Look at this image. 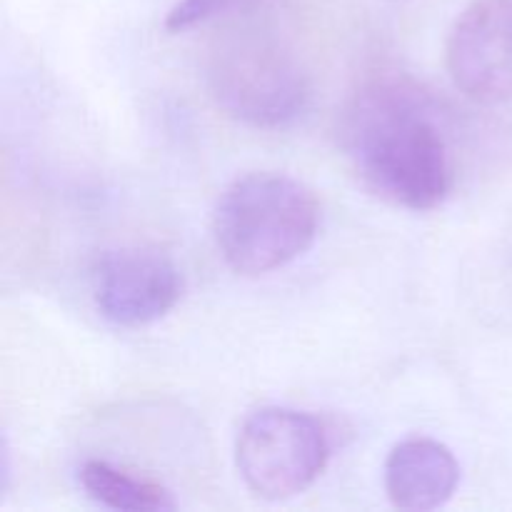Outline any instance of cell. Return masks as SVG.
<instances>
[{
    "instance_id": "cell-7",
    "label": "cell",
    "mask_w": 512,
    "mask_h": 512,
    "mask_svg": "<svg viewBox=\"0 0 512 512\" xmlns=\"http://www.w3.org/2000/svg\"><path fill=\"white\" fill-rule=\"evenodd\" d=\"M460 465L450 448L430 438H410L395 445L385 460V490L400 510H435L453 498Z\"/></svg>"
},
{
    "instance_id": "cell-2",
    "label": "cell",
    "mask_w": 512,
    "mask_h": 512,
    "mask_svg": "<svg viewBox=\"0 0 512 512\" xmlns=\"http://www.w3.org/2000/svg\"><path fill=\"white\" fill-rule=\"evenodd\" d=\"M320 205L300 180L283 173H248L233 180L213 213L225 263L240 275H265L293 263L313 245Z\"/></svg>"
},
{
    "instance_id": "cell-3",
    "label": "cell",
    "mask_w": 512,
    "mask_h": 512,
    "mask_svg": "<svg viewBox=\"0 0 512 512\" xmlns=\"http://www.w3.org/2000/svg\"><path fill=\"white\" fill-rule=\"evenodd\" d=\"M208 83L220 108L255 128H283L305 110L308 75L268 30H230L213 48Z\"/></svg>"
},
{
    "instance_id": "cell-1",
    "label": "cell",
    "mask_w": 512,
    "mask_h": 512,
    "mask_svg": "<svg viewBox=\"0 0 512 512\" xmlns=\"http://www.w3.org/2000/svg\"><path fill=\"white\" fill-rule=\"evenodd\" d=\"M343 143L360 180L388 203L433 210L448 198V143L418 85L398 78L365 85L345 113Z\"/></svg>"
},
{
    "instance_id": "cell-9",
    "label": "cell",
    "mask_w": 512,
    "mask_h": 512,
    "mask_svg": "<svg viewBox=\"0 0 512 512\" xmlns=\"http://www.w3.org/2000/svg\"><path fill=\"white\" fill-rule=\"evenodd\" d=\"M275 0H178L165 18L168 33H183L218 18H258Z\"/></svg>"
},
{
    "instance_id": "cell-4",
    "label": "cell",
    "mask_w": 512,
    "mask_h": 512,
    "mask_svg": "<svg viewBox=\"0 0 512 512\" xmlns=\"http://www.w3.org/2000/svg\"><path fill=\"white\" fill-rule=\"evenodd\" d=\"M328 458V433L320 420L293 408L255 410L235 445L240 478L265 500L305 493L323 475Z\"/></svg>"
},
{
    "instance_id": "cell-6",
    "label": "cell",
    "mask_w": 512,
    "mask_h": 512,
    "mask_svg": "<svg viewBox=\"0 0 512 512\" xmlns=\"http://www.w3.org/2000/svg\"><path fill=\"white\" fill-rule=\"evenodd\" d=\"M95 305L120 328H140L160 320L183 295L180 270L158 250H110L95 265Z\"/></svg>"
},
{
    "instance_id": "cell-8",
    "label": "cell",
    "mask_w": 512,
    "mask_h": 512,
    "mask_svg": "<svg viewBox=\"0 0 512 512\" xmlns=\"http://www.w3.org/2000/svg\"><path fill=\"white\" fill-rule=\"evenodd\" d=\"M80 483L95 503L128 512H165L175 510L168 490L153 480L135 478L105 460H88L80 468Z\"/></svg>"
},
{
    "instance_id": "cell-5",
    "label": "cell",
    "mask_w": 512,
    "mask_h": 512,
    "mask_svg": "<svg viewBox=\"0 0 512 512\" xmlns=\"http://www.w3.org/2000/svg\"><path fill=\"white\" fill-rule=\"evenodd\" d=\"M448 73L465 98L512 100V0H473L448 35Z\"/></svg>"
}]
</instances>
